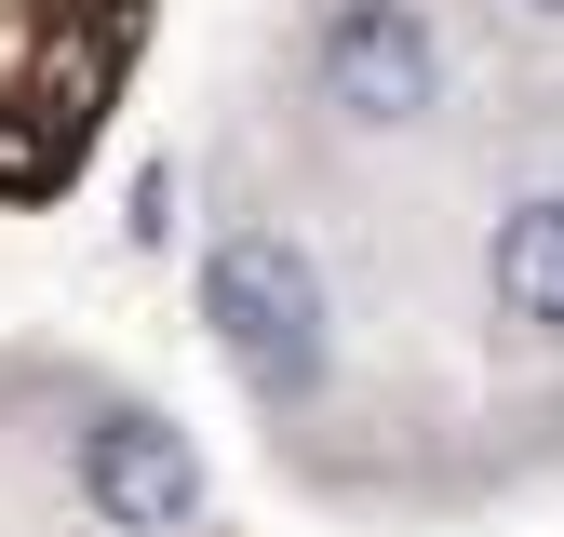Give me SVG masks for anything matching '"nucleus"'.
I'll use <instances>...</instances> for the list:
<instances>
[{
    "label": "nucleus",
    "mask_w": 564,
    "mask_h": 537,
    "mask_svg": "<svg viewBox=\"0 0 564 537\" xmlns=\"http://www.w3.org/2000/svg\"><path fill=\"white\" fill-rule=\"evenodd\" d=\"M524 14H551V28H564V0H524Z\"/></svg>",
    "instance_id": "obj_5"
},
{
    "label": "nucleus",
    "mask_w": 564,
    "mask_h": 537,
    "mask_svg": "<svg viewBox=\"0 0 564 537\" xmlns=\"http://www.w3.org/2000/svg\"><path fill=\"white\" fill-rule=\"evenodd\" d=\"M323 108L364 134H416L444 108V41L416 0H336L323 14Z\"/></svg>",
    "instance_id": "obj_2"
},
{
    "label": "nucleus",
    "mask_w": 564,
    "mask_h": 537,
    "mask_svg": "<svg viewBox=\"0 0 564 537\" xmlns=\"http://www.w3.org/2000/svg\"><path fill=\"white\" fill-rule=\"evenodd\" d=\"M202 322H216V350L242 363L256 403H310L336 363V309H323V268L296 229H229L202 255Z\"/></svg>",
    "instance_id": "obj_1"
},
{
    "label": "nucleus",
    "mask_w": 564,
    "mask_h": 537,
    "mask_svg": "<svg viewBox=\"0 0 564 537\" xmlns=\"http://www.w3.org/2000/svg\"><path fill=\"white\" fill-rule=\"evenodd\" d=\"M82 497L108 537H188L202 511V443L162 417V403H108V417L82 430Z\"/></svg>",
    "instance_id": "obj_3"
},
{
    "label": "nucleus",
    "mask_w": 564,
    "mask_h": 537,
    "mask_svg": "<svg viewBox=\"0 0 564 537\" xmlns=\"http://www.w3.org/2000/svg\"><path fill=\"white\" fill-rule=\"evenodd\" d=\"M484 283H498L511 322L564 336V188H538V201H511V216H498V242H484Z\"/></svg>",
    "instance_id": "obj_4"
}]
</instances>
